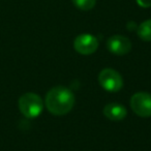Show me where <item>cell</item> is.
Returning a JSON list of instances; mask_svg holds the SVG:
<instances>
[{
  "instance_id": "cell-1",
  "label": "cell",
  "mask_w": 151,
  "mask_h": 151,
  "mask_svg": "<svg viewBox=\"0 0 151 151\" xmlns=\"http://www.w3.org/2000/svg\"><path fill=\"white\" fill-rule=\"evenodd\" d=\"M75 105L73 91L64 86H56L46 96V107L53 115L61 116L67 114Z\"/></svg>"
},
{
  "instance_id": "cell-2",
  "label": "cell",
  "mask_w": 151,
  "mask_h": 151,
  "mask_svg": "<svg viewBox=\"0 0 151 151\" xmlns=\"http://www.w3.org/2000/svg\"><path fill=\"white\" fill-rule=\"evenodd\" d=\"M20 112L28 119H34L42 114L44 109V101L36 93L28 92L19 99Z\"/></svg>"
},
{
  "instance_id": "cell-3",
  "label": "cell",
  "mask_w": 151,
  "mask_h": 151,
  "mask_svg": "<svg viewBox=\"0 0 151 151\" xmlns=\"http://www.w3.org/2000/svg\"><path fill=\"white\" fill-rule=\"evenodd\" d=\"M99 81L101 86L107 91L116 92L123 86V80L118 71L112 68H105L99 73Z\"/></svg>"
},
{
  "instance_id": "cell-4",
  "label": "cell",
  "mask_w": 151,
  "mask_h": 151,
  "mask_svg": "<svg viewBox=\"0 0 151 151\" xmlns=\"http://www.w3.org/2000/svg\"><path fill=\"white\" fill-rule=\"evenodd\" d=\"M132 111L140 117L151 116V94L148 92L134 93L130 99Z\"/></svg>"
},
{
  "instance_id": "cell-5",
  "label": "cell",
  "mask_w": 151,
  "mask_h": 151,
  "mask_svg": "<svg viewBox=\"0 0 151 151\" xmlns=\"http://www.w3.org/2000/svg\"><path fill=\"white\" fill-rule=\"evenodd\" d=\"M75 50L82 55L93 54L99 48V40L91 34H80L73 42Z\"/></svg>"
},
{
  "instance_id": "cell-6",
  "label": "cell",
  "mask_w": 151,
  "mask_h": 151,
  "mask_svg": "<svg viewBox=\"0 0 151 151\" xmlns=\"http://www.w3.org/2000/svg\"><path fill=\"white\" fill-rule=\"evenodd\" d=\"M107 47L111 53L118 56H123L130 52L132 42L123 35H113L108 40Z\"/></svg>"
},
{
  "instance_id": "cell-7",
  "label": "cell",
  "mask_w": 151,
  "mask_h": 151,
  "mask_svg": "<svg viewBox=\"0 0 151 151\" xmlns=\"http://www.w3.org/2000/svg\"><path fill=\"white\" fill-rule=\"evenodd\" d=\"M104 114L105 116L110 120L113 121H120L123 120L127 115V111L122 105L117 103H111L108 104L104 108Z\"/></svg>"
},
{
  "instance_id": "cell-8",
  "label": "cell",
  "mask_w": 151,
  "mask_h": 151,
  "mask_svg": "<svg viewBox=\"0 0 151 151\" xmlns=\"http://www.w3.org/2000/svg\"><path fill=\"white\" fill-rule=\"evenodd\" d=\"M139 37L145 42H151V19L143 22L137 29Z\"/></svg>"
},
{
  "instance_id": "cell-9",
  "label": "cell",
  "mask_w": 151,
  "mask_h": 151,
  "mask_svg": "<svg viewBox=\"0 0 151 151\" xmlns=\"http://www.w3.org/2000/svg\"><path fill=\"white\" fill-rule=\"evenodd\" d=\"M77 9L81 11H90L94 7L96 0H71Z\"/></svg>"
},
{
  "instance_id": "cell-10",
  "label": "cell",
  "mask_w": 151,
  "mask_h": 151,
  "mask_svg": "<svg viewBox=\"0 0 151 151\" xmlns=\"http://www.w3.org/2000/svg\"><path fill=\"white\" fill-rule=\"evenodd\" d=\"M137 3L142 7H150L151 6V0H137Z\"/></svg>"
}]
</instances>
